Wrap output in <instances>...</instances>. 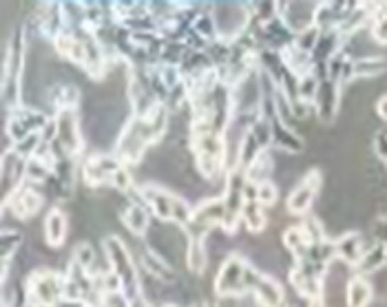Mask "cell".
<instances>
[{
  "label": "cell",
  "mask_w": 387,
  "mask_h": 307,
  "mask_svg": "<svg viewBox=\"0 0 387 307\" xmlns=\"http://www.w3.org/2000/svg\"><path fill=\"white\" fill-rule=\"evenodd\" d=\"M195 307H208V305H204V303H200V305H195Z\"/></svg>",
  "instance_id": "7402d4cb"
},
{
  "label": "cell",
  "mask_w": 387,
  "mask_h": 307,
  "mask_svg": "<svg viewBox=\"0 0 387 307\" xmlns=\"http://www.w3.org/2000/svg\"><path fill=\"white\" fill-rule=\"evenodd\" d=\"M9 203H11L13 213H16L18 217L27 219V217H33V215L38 213V210H40L43 199H40V195H38L36 190H31L29 186H21L9 199H5V206H9Z\"/></svg>",
  "instance_id": "277c9868"
},
{
  "label": "cell",
  "mask_w": 387,
  "mask_h": 307,
  "mask_svg": "<svg viewBox=\"0 0 387 307\" xmlns=\"http://www.w3.org/2000/svg\"><path fill=\"white\" fill-rule=\"evenodd\" d=\"M378 113L383 115V118H387V98L378 102Z\"/></svg>",
  "instance_id": "44dd1931"
},
{
  "label": "cell",
  "mask_w": 387,
  "mask_h": 307,
  "mask_svg": "<svg viewBox=\"0 0 387 307\" xmlns=\"http://www.w3.org/2000/svg\"><path fill=\"white\" fill-rule=\"evenodd\" d=\"M21 241H23V237H21L18 230H5V233H3V261L5 263L16 252V247L21 245Z\"/></svg>",
  "instance_id": "2e32d148"
},
{
  "label": "cell",
  "mask_w": 387,
  "mask_h": 307,
  "mask_svg": "<svg viewBox=\"0 0 387 307\" xmlns=\"http://www.w3.org/2000/svg\"><path fill=\"white\" fill-rule=\"evenodd\" d=\"M100 307H131V301L118 290V292H104Z\"/></svg>",
  "instance_id": "ac0fdd59"
},
{
  "label": "cell",
  "mask_w": 387,
  "mask_h": 307,
  "mask_svg": "<svg viewBox=\"0 0 387 307\" xmlns=\"http://www.w3.org/2000/svg\"><path fill=\"white\" fill-rule=\"evenodd\" d=\"M241 221L246 225L248 233H261L266 228V213H263V206L259 201H246L244 210H241Z\"/></svg>",
  "instance_id": "30bf717a"
},
{
  "label": "cell",
  "mask_w": 387,
  "mask_h": 307,
  "mask_svg": "<svg viewBox=\"0 0 387 307\" xmlns=\"http://www.w3.org/2000/svg\"><path fill=\"white\" fill-rule=\"evenodd\" d=\"M58 124V140L62 142L67 152H77L80 150V128L75 126L73 111H62L60 118L55 120Z\"/></svg>",
  "instance_id": "8992f818"
},
{
  "label": "cell",
  "mask_w": 387,
  "mask_h": 307,
  "mask_svg": "<svg viewBox=\"0 0 387 307\" xmlns=\"http://www.w3.org/2000/svg\"><path fill=\"white\" fill-rule=\"evenodd\" d=\"M319 184H321V177L319 172H307L305 179L301 184H297V188L293 190V195L288 199V210L295 215H303L307 213V208L312 206L315 197H317V190H319Z\"/></svg>",
  "instance_id": "3957f363"
},
{
  "label": "cell",
  "mask_w": 387,
  "mask_h": 307,
  "mask_svg": "<svg viewBox=\"0 0 387 307\" xmlns=\"http://www.w3.org/2000/svg\"><path fill=\"white\" fill-rule=\"evenodd\" d=\"M370 296H372V290L363 279H354L347 285V305L350 307H367Z\"/></svg>",
  "instance_id": "4fadbf2b"
},
{
  "label": "cell",
  "mask_w": 387,
  "mask_h": 307,
  "mask_svg": "<svg viewBox=\"0 0 387 307\" xmlns=\"http://www.w3.org/2000/svg\"><path fill=\"white\" fill-rule=\"evenodd\" d=\"M250 292L257 294V298H259V303L263 307H281V303H283V292H281L279 283L275 279L261 274V272H259V277H257V281H255L253 290H250Z\"/></svg>",
  "instance_id": "52a82bcc"
},
{
  "label": "cell",
  "mask_w": 387,
  "mask_h": 307,
  "mask_svg": "<svg viewBox=\"0 0 387 307\" xmlns=\"http://www.w3.org/2000/svg\"><path fill=\"white\" fill-rule=\"evenodd\" d=\"M122 221H124V225L131 230L133 235H144L146 230H148V223H151L148 213H146L142 206H138V203H129L124 208Z\"/></svg>",
  "instance_id": "9c48e42d"
},
{
  "label": "cell",
  "mask_w": 387,
  "mask_h": 307,
  "mask_svg": "<svg viewBox=\"0 0 387 307\" xmlns=\"http://www.w3.org/2000/svg\"><path fill=\"white\" fill-rule=\"evenodd\" d=\"M186 261H188V267L190 272L195 274H202L204 267L208 263V250L204 245V239L202 237H190L188 241V252H186Z\"/></svg>",
  "instance_id": "8fae6325"
},
{
  "label": "cell",
  "mask_w": 387,
  "mask_h": 307,
  "mask_svg": "<svg viewBox=\"0 0 387 307\" xmlns=\"http://www.w3.org/2000/svg\"><path fill=\"white\" fill-rule=\"evenodd\" d=\"M93 261H95V252L91 250V245L82 243V245H77V247H75L73 263H77L80 267H85V270H89V267L93 265Z\"/></svg>",
  "instance_id": "e0dca14e"
},
{
  "label": "cell",
  "mask_w": 387,
  "mask_h": 307,
  "mask_svg": "<svg viewBox=\"0 0 387 307\" xmlns=\"http://www.w3.org/2000/svg\"><path fill=\"white\" fill-rule=\"evenodd\" d=\"M111 184L124 193V190H129V188H131V184H133V182H131V177H129V172H126L124 168H120V170H115L113 175H111Z\"/></svg>",
  "instance_id": "d6986e66"
},
{
  "label": "cell",
  "mask_w": 387,
  "mask_h": 307,
  "mask_svg": "<svg viewBox=\"0 0 387 307\" xmlns=\"http://www.w3.org/2000/svg\"><path fill=\"white\" fill-rule=\"evenodd\" d=\"M29 298L33 307H53L65 294V283L49 270H36L29 279Z\"/></svg>",
  "instance_id": "7a4b0ae2"
},
{
  "label": "cell",
  "mask_w": 387,
  "mask_h": 307,
  "mask_svg": "<svg viewBox=\"0 0 387 307\" xmlns=\"http://www.w3.org/2000/svg\"><path fill=\"white\" fill-rule=\"evenodd\" d=\"M277 197H279V188L273 182L266 179V182L257 184V201L261 206H273L277 201Z\"/></svg>",
  "instance_id": "9a60e30c"
},
{
  "label": "cell",
  "mask_w": 387,
  "mask_h": 307,
  "mask_svg": "<svg viewBox=\"0 0 387 307\" xmlns=\"http://www.w3.org/2000/svg\"><path fill=\"white\" fill-rule=\"evenodd\" d=\"M334 247H337V255L343 261H347V263H350V261L354 263L361 257V247H359V237L356 235H345V237H341Z\"/></svg>",
  "instance_id": "5bb4252c"
},
{
  "label": "cell",
  "mask_w": 387,
  "mask_h": 307,
  "mask_svg": "<svg viewBox=\"0 0 387 307\" xmlns=\"http://www.w3.org/2000/svg\"><path fill=\"white\" fill-rule=\"evenodd\" d=\"M104 247H107V257H109V263L113 267V274L120 277V281L124 283L126 290H131V294L138 296L140 292V279H138V272H135V265H133V259L126 250V245L120 241V237H107L104 239Z\"/></svg>",
  "instance_id": "6da1fadb"
},
{
  "label": "cell",
  "mask_w": 387,
  "mask_h": 307,
  "mask_svg": "<svg viewBox=\"0 0 387 307\" xmlns=\"http://www.w3.org/2000/svg\"><path fill=\"white\" fill-rule=\"evenodd\" d=\"M67 230H69V221L65 217V213L60 210H51L45 219V237H47V243L51 247H60L67 239Z\"/></svg>",
  "instance_id": "ba28073f"
},
{
  "label": "cell",
  "mask_w": 387,
  "mask_h": 307,
  "mask_svg": "<svg viewBox=\"0 0 387 307\" xmlns=\"http://www.w3.org/2000/svg\"><path fill=\"white\" fill-rule=\"evenodd\" d=\"M140 193L160 219L164 221L173 219V199H175V195H170L162 186H142Z\"/></svg>",
  "instance_id": "5b68a950"
},
{
  "label": "cell",
  "mask_w": 387,
  "mask_h": 307,
  "mask_svg": "<svg viewBox=\"0 0 387 307\" xmlns=\"http://www.w3.org/2000/svg\"><path fill=\"white\" fill-rule=\"evenodd\" d=\"M374 33H376V38H381V40H387V21H381Z\"/></svg>",
  "instance_id": "ffe728a7"
},
{
  "label": "cell",
  "mask_w": 387,
  "mask_h": 307,
  "mask_svg": "<svg viewBox=\"0 0 387 307\" xmlns=\"http://www.w3.org/2000/svg\"><path fill=\"white\" fill-rule=\"evenodd\" d=\"M317 113L321 115V120H332L334 115V106H337V91H334V84L332 82H323L319 86V93H317Z\"/></svg>",
  "instance_id": "7c38bea8"
}]
</instances>
